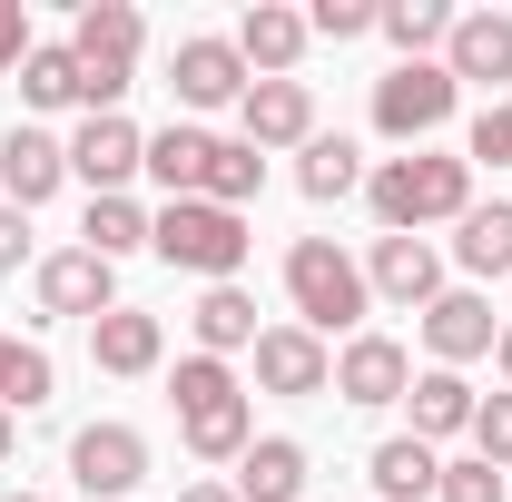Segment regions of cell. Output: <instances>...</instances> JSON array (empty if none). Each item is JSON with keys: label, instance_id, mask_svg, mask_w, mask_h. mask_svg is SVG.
Returning a JSON list of instances; mask_svg holds the SVG:
<instances>
[{"label": "cell", "instance_id": "obj_1", "mask_svg": "<svg viewBox=\"0 0 512 502\" xmlns=\"http://www.w3.org/2000/svg\"><path fill=\"white\" fill-rule=\"evenodd\" d=\"M365 207H375L384 237H424V227H463L473 207V158H444V148H404L365 168Z\"/></svg>", "mask_w": 512, "mask_h": 502}, {"label": "cell", "instance_id": "obj_2", "mask_svg": "<svg viewBox=\"0 0 512 502\" xmlns=\"http://www.w3.org/2000/svg\"><path fill=\"white\" fill-rule=\"evenodd\" d=\"M168 404H178V443L197 463H237L256 443V404L237 384V365H217V355H178L168 365Z\"/></svg>", "mask_w": 512, "mask_h": 502}, {"label": "cell", "instance_id": "obj_3", "mask_svg": "<svg viewBox=\"0 0 512 502\" xmlns=\"http://www.w3.org/2000/svg\"><path fill=\"white\" fill-rule=\"evenodd\" d=\"M286 306L306 335H365V256H345L335 237H296L286 247Z\"/></svg>", "mask_w": 512, "mask_h": 502}, {"label": "cell", "instance_id": "obj_4", "mask_svg": "<svg viewBox=\"0 0 512 502\" xmlns=\"http://www.w3.org/2000/svg\"><path fill=\"white\" fill-rule=\"evenodd\" d=\"M148 247L168 256L178 276H207V286H237V266H247L256 227L237 207H207V197H168L158 217H148Z\"/></svg>", "mask_w": 512, "mask_h": 502}, {"label": "cell", "instance_id": "obj_5", "mask_svg": "<svg viewBox=\"0 0 512 502\" xmlns=\"http://www.w3.org/2000/svg\"><path fill=\"white\" fill-rule=\"evenodd\" d=\"M138 50H148V20L128 0H89L69 20V60H79V89H89V119L119 109L128 89H138Z\"/></svg>", "mask_w": 512, "mask_h": 502}, {"label": "cell", "instance_id": "obj_6", "mask_svg": "<svg viewBox=\"0 0 512 502\" xmlns=\"http://www.w3.org/2000/svg\"><path fill=\"white\" fill-rule=\"evenodd\" d=\"M453 109H463V89H453L444 60H394V69L375 79V128L394 138V148H424Z\"/></svg>", "mask_w": 512, "mask_h": 502}, {"label": "cell", "instance_id": "obj_7", "mask_svg": "<svg viewBox=\"0 0 512 502\" xmlns=\"http://www.w3.org/2000/svg\"><path fill=\"white\" fill-rule=\"evenodd\" d=\"M168 89H178V109H188V119H207V109H237V99H247L256 69L237 60V40H227V30H197V40L168 50Z\"/></svg>", "mask_w": 512, "mask_h": 502}, {"label": "cell", "instance_id": "obj_8", "mask_svg": "<svg viewBox=\"0 0 512 502\" xmlns=\"http://www.w3.org/2000/svg\"><path fill=\"white\" fill-rule=\"evenodd\" d=\"M69 178H79L89 197H128V178H148V128L128 119V109L79 119V138H69Z\"/></svg>", "mask_w": 512, "mask_h": 502}, {"label": "cell", "instance_id": "obj_9", "mask_svg": "<svg viewBox=\"0 0 512 502\" xmlns=\"http://www.w3.org/2000/svg\"><path fill=\"white\" fill-rule=\"evenodd\" d=\"M69 483L89 502H128L148 483V434L138 424H79L69 434Z\"/></svg>", "mask_w": 512, "mask_h": 502}, {"label": "cell", "instance_id": "obj_10", "mask_svg": "<svg viewBox=\"0 0 512 502\" xmlns=\"http://www.w3.org/2000/svg\"><path fill=\"white\" fill-rule=\"evenodd\" d=\"M404 384H414V355L394 345V335H345L335 345V404H355V414H384V404H404Z\"/></svg>", "mask_w": 512, "mask_h": 502}, {"label": "cell", "instance_id": "obj_11", "mask_svg": "<svg viewBox=\"0 0 512 502\" xmlns=\"http://www.w3.org/2000/svg\"><path fill=\"white\" fill-rule=\"evenodd\" d=\"M365 296L424 315L444 296V247H434V237H375V247H365Z\"/></svg>", "mask_w": 512, "mask_h": 502}, {"label": "cell", "instance_id": "obj_12", "mask_svg": "<svg viewBox=\"0 0 512 502\" xmlns=\"http://www.w3.org/2000/svg\"><path fill=\"white\" fill-rule=\"evenodd\" d=\"M30 286H40V315H79V325H99V315L119 306V266L89 247H60L30 266Z\"/></svg>", "mask_w": 512, "mask_h": 502}, {"label": "cell", "instance_id": "obj_13", "mask_svg": "<svg viewBox=\"0 0 512 502\" xmlns=\"http://www.w3.org/2000/svg\"><path fill=\"white\" fill-rule=\"evenodd\" d=\"M237 138H247L256 158L306 148V138H316V89H306V79H256L247 99H237Z\"/></svg>", "mask_w": 512, "mask_h": 502}, {"label": "cell", "instance_id": "obj_14", "mask_svg": "<svg viewBox=\"0 0 512 502\" xmlns=\"http://www.w3.org/2000/svg\"><path fill=\"white\" fill-rule=\"evenodd\" d=\"M256 384H266V394H286V404L335 394V345L306 335V325H266V335H256Z\"/></svg>", "mask_w": 512, "mask_h": 502}, {"label": "cell", "instance_id": "obj_15", "mask_svg": "<svg viewBox=\"0 0 512 502\" xmlns=\"http://www.w3.org/2000/svg\"><path fill=\"white\" fill-rule=\"evenodd\" d=\"M414 325H424V355H434V365H453V375H463L473 355H493V335H503L493 296H473V286H444Z\"/></svg>", "mask_w": 512, "mask_h": 502}, {"label": "cell", "instance_id": "obj_16", "mask_svg": "<svg viewBox=\"0 0 512 502\" xmlns=\"http://www.w3.org/2000/svg\"><path fill=\"white\" fill-rule=\"evenodd\" d=\"M89 365H99V375H119V384L158 375V365H168V325H158L148 306H109L99 325H89Z\"/></svg>", "mask_w": 512, "mask_h": 502}, {"label": "cell", "instance_id": "obj_17", "mask_svg": "<svg viewBox=\"0 0 512 502\" xmlns=\"http://www.w3.org/2000/svg\"><path fill=\"white\" fill-rule=\"evenodd\" d=\"M60 188H69V138L20 119L0 138V197H10V207H40V197H60Z\"/></svg>", "mask_w": 512, "mask_h": 502}, {"label": "cell", "instance_id": "obj_18", "mask_svg": "<svg viewBox=\"0 0 512 502\" xmlns=\"http://www.w3.org/2000/svg\"><path fill=\"white\" fill-rule=\"evenodd\" d=\"M227 40H237V60H247L256 79H296V60H306V40H316V30H306V10H286V0H256Z\"/></svg>", "mask_w": 512, "mask_h": 502}, {"label": "cell", "instance_id": "obj_19", "mask_svg": "<svg viewBox=\"0 0 512 502\" xmlns=\"http://www.w3.org/2000/svg\"><path fill=\"white\" fill-rule=\"evenodd\" d=\"M444 69H453V89H463V79L503 89V79H512V10H453Z\"/></svg>", "mask_w": 512, "mask_h": 502}, {"label": "cell", "instance_id": "obj_20", "mask_svg": "<svg viewBox=\"0 0 512 502\" xmlns=\"http://www.w3.org/2000/svg\"><path fill=\"white\" fill-rule=\"evenodd\" d=\"M207 158H217V128H197V119L148 128V178L168 197H207Z\"/></svg>", "mask_w": 512, "mask_h": 502}, {"label": "cell", "instance_id": "obj_21", "mask_svg": "<svg viewBox=\"0 0 512 502\" xmlns=\"http://www.w3.org/2000/svg\"><path fill=\"white\" fill-rule=\"evenodd\" d=\"M365 483H375V502H434V483H444V453L414 434H384L375 453H365Z\"/></svg>", "mask_w": 512, "mask_h": 502}, {"label": "cell", "instance_id": "obj_22", "mask_svg": "<svg viewBox=\"0 0 512 502\" xmlns=\"http://www.w3.org/2000/svg\"><path fill=\"white\" fill-rule=\"evenodd\" d=\"M188 335H197V355L227 365V355H256L266 325H256V296H247V286H207V296L188 306Z\"/></svg>", "mask_w": 512, "mask_h": 502}, {"label": "cell", "instance_id": "obj_23", "mask_svg": "<svg viewBox=\"0 0 512 502\" xmlns=\"http://www.w3.org/2000/svg\"><path fill=\"white\" fill-rule=\"evenodd\" d=\"M404 404H414V443H453V434H473V384L453 375V365H424V375L404 384Z\"/></svg>", "mask_w": 512, "mask_h": 502}, {"label": "cell", "instance_id": "obj_24", "mask_svg": "<svg viewBox=\"0 0 512 502\" xmlns=\"http://www.w3.org/2000/svg\"><path fill=\"white\" fill-rule=\"evenodd\" d=\"M237 502H306V443L296 434H256L237 453Z\"/></svg>", "mask_w": 512, "mask_h": 502}, {"label": "cell", "instance_id": "obj_25", "mask_svg": "<svg viewBox=\"0 0 512 502\" xmlns=\"http://www.w3.org/2000/svg\"><path fill=\"white\" fill-rule=\"evenodd\" d=\"M296 188L316 197V207H335V197H355L365 188V148H355V138H306V148H296Z\"/></svg>", "mask_w": 512, "mask_h": 502}, {"label": "cell", "instance_id": "obj_26", "mask_svg": "<svg viewBox=\"0 0 512 502\" xmlns=\"http://www.w3.org/2000/svg\"><path fill=\"white\" fill-rule=\"evenodd\" d=\"M453 266H463V276H512V197L463 207V227H453Z\"/></svg>", "mask_w": 512, "mask_h": 502}, {"label": "cell", "instance_id": "obj_27", "mask_svg": "<svg viewBox=\"0 0 512 502\" xmlns=\"http://www.w3.org/2000/svg\"><path fill=\"white\" fill-rule=\"evenodd\" d=\"M50 394H60V375H50V355H40L30 335H10V325H0V404H10V414H40Z\"/></svg>", "mask_w": 512, "mask_h": 502}, {"label": "cell", "instance_id": "obj_28", "mask_svg": "<svg viewBox=\"0 0 512 502\" xmlns=\"http://www.w3.org/2000/svg\"><path fill=\"white\" fill-rule=\"evenodd\" d=\"M79 247L109 256V266H119V256H138V247H148V207H138V197H89V217H79Z\"/></svg>", "mask_w": 512, "mask_h": 502}, {"label": "cell", "instance_id": "obj_29", "mask_svg": "<svg viewBox=\"0 0 512 502\" xmlns=\"http://www.w3.org/2000/svg\"><path fill=\"white\" fill-rule=\"evenodd\" d=\"M20 99H30V109H89V89H79V60H69V40H40V50L20 60Z\"/></svg>", "mask_w": 512, "mask_h": 502}, {"label": "cell", "instance_id": "obj_30", "mask_svg": "<svg viewBox=\"0 0 512 502\" xmlns=\"http://www.w3.org/2000/svg\"><path fill=\"white\" fill-rule=\"evenodd\" d=\"M375 30L394 40V50H404V60H434V50L453 40V10H444V0H384V10H375Z\"/></svg>", "mask_w": 512, "mask_h": 502}, {"label": "cell", "instance_id": "obj_31", "mask_svg": "<svg viewBox=\"0 0 512 502\" xmlns=\"http://www.w3.org/2000/svg\"><path fill=\"white\" fill-rule=\"evenodd\" d=\"M256 188H266V158H256L247 138H217V158H207V207H237V217H247Z\"/></svg>", "mask_w": 512, "mask_h": 502}, {"label": "cell", "instance_id": "obj_32", "mask_svg": "<svg viewBox=\"0 0 512 502\" xmlns=\"http://www.w3.org/2000/svg\"><path fill=\"white\" fill-rule=\"evenodd\" d=\"M473 453H483L493 473H512V384H503V394H483V404H473Z\"/></svg>", "mask_w": 512, "mask_h": 502}, {"label": "cell", "instance_id": "obj_33", "mask_svg": "<svg viewBox=\"0 0 512 502\" xmlns=\"http://www.w3.org/2000/svg\"><path fill=\"white\" fill-rule=\"evenodd\" d=\"M434 502H512V483L493 473V463H483V453H463V463H444Z\"/></svg>", "mask_w": 512, "mask_h": 502}, {"label": "cell", "instance_id": "obj_34", "mask_svg": "<svg viewBox=\"0 0 512 502\" xmlns=\"http://www.w3.org/2000/svg\"><path fill=\"white\" fill-rule=\"evenodd\" d=\"M375 10H384V0H316V10H306V30L345 50V40H365V30H375Z\"/></svg>", "mask_w": 512, "mask_h": 502}, {"label": "cell", "instance_id": "obj_35", "mask_svg": "<svg viewBox=\"0 0 512 502\" xmlns=\"http://www.w3.org/2000/svg\"><path fill=\"white\" fill-rule=\"evenodd\" d=\"M463 158L512 168V99H483V119H473V138H463Z\"/></svg>", "mask_w": 512, "mask_h": 502}, {"label": "cell", "instance_id": "obj_36", "mask_svg": "<svg viewBox=\"0 0 512 502\" xmlns=\"http://www.w3.org/2000/svg\"><path fill=\"white\" fill-rule=\"evenodd\" d=\"M40 50V30H30V0H0V69H20Z\"/></svg>", "mask_w": 512, "mask_h": 502}, {"label": "cell", "instance_id": "obj_37", "mask_svg": "<svg viewBox=\"0 0 512 502\" xmlns=\"http://www.w3.org/2000/svg\"><path fill=\"white\" fill-rule=\"evenodd\" d=\"M20 266H30V207L0 197V276H20Z\"/></svg>", "mask_w": 512, "mask_h": 502}, {"label": "cell", "instance_id": "obj_38", "mask_svg": "<svg viewBox=\"0 0 512 502\" xmlns=\"http://www.w3.org/2000/svg\"><path fill=\"white\" fill-rule=\"evenodd\" d=\"M178 502H237V483H188Z\"/></svg>", "mask_w": 512, "mask_h": 502}, {"label": "cell", "instance_id": "obj_39", "mask_svg": "<svg viewBox=\"0 0 512 502\" xmlns=\"http://www.w3.org/2000/svg\"><path fill=\"white\" fill-rule=\"evenodd\" d=\"M10 453H20V414L0 404V463H10Z\"/></svg>", "mask_w": 512, "mask_h": 502}, {"label": "cell", "instance_id": "obj_40", "mask_svg": "<svg viewBox=\"0 0 512 502\" xmlns=\"http://www.w3.org/2000/svg\"><path fill=\"white\" fill-rule=\"evenodd\" d=\"M493 365H503V384H512V315H503V335H493Z\"/></svg>", "mask_w": 512, "mask_h": 502}, {"label": "cell", "instance_id": "obj_41", "mask_svg": "<svg viewBox=\"0 0 512 502\" xmlns=\"http://www.w3.org/2000/svg\"><path fill=\"white\" fill-rule=\"evenodd\" d=\"M10 502H50V493H10Z\"/></svg>", "mask_w": 512, "mask_h": 502}]
</instances>
